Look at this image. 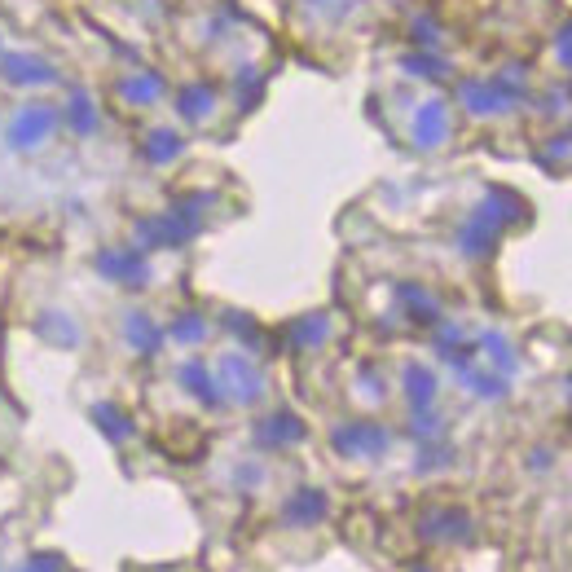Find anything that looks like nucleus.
<instances>
[{"instance_id":"nucleus-3","label":"nucleus","mask_w":572,"mask_h":572,"mask_svg":"<svg viewBox=\"0 0 572 572\" xmlns=\"http://www.w3.org/2000/svg\"><path fill=\"white\" fill-rule=\"evenodd\" d=\"M97 269H102L110 282H128V286H141V278H146V260L128 247L102 251V256H97Z\"/></svg>"},{"instance_id":"nucleus-9","label":"nucleus","mask_w":572,"mask_h":572,"mask_svg":"<svg viewBox=\"0 0 572 572\" xmlns=\"http://www.w3.org/2000/svg\"><path fill=\"white\" fill-rule=\"evenodd\" d=\"M128 339H132V344H137L141 352H150L154 344H159V330H154L141 313H132V322H128Z\"/></svg>"},{"instance_id":"nucleus-2","label":"nucleus","mask_w":572,"mask_h":572,"mask_svg":"<svg viewBox=\"0 0 572 572\" xmlns=\"http://www.w3.org/2000/svg\"><path fill=\"white\" fill-rule=\"evenodd\" d=\"M0 80L18 84V88H49V84H58V71L40 53H5L0 58Z\"/></svg>"},{"instance_id":"nucleus-4","label":"nucleus","mask_w":572,"mask_h":572,"mask_svg":"<svg viewBox=\"0 0 572 572\" xmlns=\"http://www.w3.org/2000/svg\"><path fill=\"white\" fill-rule=\"evenodd\" d=\"M115 93L124 97L128 106H154L163 97V75L159 71H132L115 84Z\"/></svg>"},{"instance_id":"nucleus-11","label":"nucleus","mask_w":572,"mask_h":572,"mask_svg":"<svg viewBox=\"0 0 572 572\" xmlns=\"http://www.w3.org/2000/svg\"><path fill=\"white\" fill-rule=\"evenodd\" d=\"M555 53H559V62H564L568 71H572V31H568V36H559V40H555Z\"/></svg>"},{"instance_id":"nucleus-8","label":"nucleus","mask_w":572,"mask_h":572,"mask_svg":"<svg viewBox=\"0 0 572 572\" xmlns=\"http://www.w3.org/2000/svg\"><path fill=\"white\" fill-rule=\"evenodd\" d=\"M146 154H150L154 163H168L172 154H181V137H176V132H150Z\"/></svg>"},{"instance_id":"nucleus-10","label":"nucleus","mask_w":572,"mask_h":572,"mask_svg":"<svg viewBox=\"0 0 572 572\" xmlns=\"http://www.w3.org/2000/svg\"><path fill=\"white\" fill-rule=\"evenodd\" d=\"M405 66H410L414 75H427V80H436V75L449 71V66L440 62V58H432V53H410V58H405Z\"/></svg>"},{"instance_id":"nucleus-7","label":"nucleus","mask_w":572,"mask_h":572,"mask_svg":"<svg viewBox=\"0 0 572 572\" xmlns=\"http://www.w3.org/2000/svg\"><path fill=\"white\" fill-rule=\"evenodd\" d=\"M66 124H71V132H80V137H88V132L97 128V110L84 93H75L71 102H66Z\"/></svg>"},{"instance_id":"nucleus-5","label":"nucleus","mask_w":572,"mask_h":572,"mask_svg":"<svg viewBox=\"0 0 572 572\" xmlns=\"http://www.w3.org/2000/svg\"><path fill=\"white\" fill-rule=\"evenodd\" d=\"M445 132H449V110L445 102H423L418 106V115H414V141L418 146H440L445 141Z\"/></svg>"},{"instance_id":"nucleus-6","label":"nucleus","mask_w":572,"mask_h":572,"mask_svg":"<svg viewBox=\"0 0 572 572\" xmlns=\"http://www.w3.org/2000/svg\"><path fill=\"white\" fill-rule=\"evenodd\" d=\"M212 102L216 97H212V88L207 84H185L181 93H176V106H181L185 119H207L212 115Z\"/></svg>"},{"instance_id":"nucleus-1","label":"nucleus","mask_w":572,"mask_h":572,"mask_svg":"<svg viewBox=\"0 0 572 572\" xmlns=\"http://www.w3.org/2000/svg\"><path fill=\"white\" fill-rule=\"evenodd\" d=\"M58 119H62V110L53 102H27V106H18L14 119L5 124V141L14 150H40L44 141L58 132Z\"/></svg>"}]
</instances>
